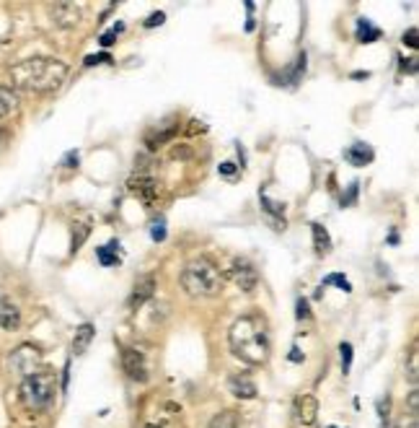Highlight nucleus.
<instances>
[{"label": "nucleus", "instance_id": "obj_1", "mask_svg": "<svg viewBox=\"0 0 419 428\" xmlns=\"http://www.w3.org/2000/svg\"><path fill=\"white\" fill-rule=\"evenodd\" d=\"M68 78V65L55 58H29L11 68V81L21 91L52 94Z\"/></svg>", "mask_w": 419, "mask_h": 428}, {"label": "nucleus", "instance_id": "obj_2", "mask_svg": "<svg viewBox=\"0 0 419 428\" xmlns=\"http://www.w3.org/2000/svg\"><path fill=\"white\" fill-rule=\"evenodd\" d=\"M231 350L236 353V358H241L244 364L249 366H264L269 361V333H267V324L262 317H241V320L233 322L231 327Z\"/></svg>", "mask_w": 419, "mask_h": 428}, {"label": "nucleus", "instance_id": "obj_3", "mask_svg": "<svg viewBox=\"0 0 419 428\" xmlns=\"http://www.w3.org/2000/svg\"><path fill=\"white\" fill-rule=\"evenodd\" d=\"M181 285L189 296L210 298L218 296L223 291V273L220 268L207 257H197L184 268L181 273Z\"/></svg>", "mask_w": 419, "mask_h": 428}, {"label": "nucleus", "instance_id": "obj_4", "mask_svg": "<svg viewBox=\"0 0 419 428\" xmlns=\"http://www.w3.org/2000/svg\"><path fill=\"white\" fill-rule=\"evenodd\" d=\"M55 392H58V381H55V374H49V371H36L31 377H23L21 387H18L23 407L31 413H45L47 407L55 403Z\"/></svg>", "mask_w": 419, "mask_h": 428}, {"label": "nucleus", "instance_id": "obj_5", "mask_svg": "<svg viewBox=\"0 0 419 428\" xmlns=\"http://www.w3.org/2000/svg\"><path fill=\"white\" fill-rule=\"evenodd\" d=\"M39 364H42V353L36 345H18L16 350L8 358V366H11L16 374L21 377H31L39 371Z\"/></svg>", "mask_w": 419, "mask_h": 428}, {"label": "nucleus", "instance_id": "obj_6", "mask_svg": "<svg viewBox=\"0 0 419 428\" xmlns=\"http://www.w3.org/2000/svg\"><path fill=\"white\" fill-rule=\"evenodd\" d=\"M228 278H231L233 283L238 285L244 294H251L256 285H259V273H256V268L249 260L233 262L231 270H228Z\"/></svg>", "mask_w": 419, "mask_h": 428}, {"label": "nucleus", "instance_id": "obj_7", "mask_svg": "<svg viewBox=\"0 0 419 428\" xmlns=\"http://www.w3.org/2000/svg\"><path fill=\"white\" fill-rule=\"evenodd\" d=\"M122 369L127 371L129 379L140 381V384L148 381V364L138 348H122Z\"/></svg>", "mask_w": 419, "mask_h": 428}, {"label": "nucleus", "instance_id": "obj_8", "mask_svg": "<svg viewBox=\"0 0 419 428\" xmlns=\"http://www.w3.org/2000/svg\"><path fill=\"white\" fill-rule=\"evenodd\" d=\"M316 418H318V400H316L314 394L295 397V403H292V420L298 426H314Z\"/></svg>", "mask_w": 419, "mask_h": 428}, {"label": "nucleus", "instance_id": "obj_9", "mask_svg": "<svg viewBox=\"0 0 419 428\" xmlns=\"http://www.w3.org/2000/svg\"><path fill=\"white\" fill-rule=\"evenodd\" d=\"M129 192L138 198V200H142L145 205H153L155 202V198H158V182L151 177V174H135V177L127 182Z\"/></svg>", "mask_w": 419, "mask_h": 428}, {"label": "nucleus", "instance_id": "obj_10", "mask_svg": "<svg viewBox=\"0 0 419 428\" xmlns=\"http://www.w3.org/2000/svg\"><path fill=\"white\" fill-rule=\"evenodd\" d=\"M21 324V309L3 288H0V327L3 330H18Z\"/></svg>", "mask_w": 419, "mask_h": 428}, {"label": "nucleus", "instance_id": "obj_11", "mask_svg": "<svg viewBox=\"0 0 419 428\" xmlns=\"http://www.w3.org/2000/svg\"><path fill=\"white\" fill-rule=\"evenodd\" d=\"M49 13H52V21L62 29H73L81 21V5H75V3H55V5H49Z\"/></svg>", "mask_w": 419, "mask_h": 428}, {"label": "nucleus", "instance_id": "obj_12", "mask_svg": "<svg viewBox=\"0 0 419 428\" xmlns=\"http://www.w3.org/2000/svg\"><path fill=\"white\" fill-rule=\"evenodd\" d=\"M155 294V275H140L132 288V296H129V309H140L148 298H153Z\"/></svg>", "mask_w": 419, "mask_h": 428}, {"label": "nucleus", "instance_id": "obj_13", "mask_svg": "<svg viewBox=\"0 0 419 428\" xmlns=\"http://www.w3.org/2000/svg\"><path fill=\"white\" fill-rule=\"evenodd\" d=\"M228 392L233 397H238V400H254L259 390H256V381L246 371H241V374H233L228 379Z\"/></svg>", "mask_w": 419, "mask_h": 428}, {"label": "nucleus", "instance_id": "obj_14", "mask_svg": "<svg viewBox=\"0 0 419 428\" xmlns=\"http://www.w3.org/2000/svg\"><path fill=\"white\" fill-rule=\"evenodd\" d=\"M344 158H347L352 167H368L375 154H372V148L368 143H352L347 151H344Z\"/></svg>", "mask_w": 419, "mask_h": 428}, {"label": "nucleus", "instance_id": "obj_15", "mask_svg": "<svg viewBox=\"0 0 419 428\" xmlns=\"http://www.w3.org/2000/svg\"><path fill=\"white\" fill-rule=\"evenodd\" d=\"M18 107H21L18 94H16L13 88H8V86H0V122L13 117V115L18 112Z\"/></svg>", "mask_w": 419, "mask_h": 428}, {"label": "nucleus", "instance_id": "obj_16", "mask_svg": "<svg viewBox=\"0 0 419 428\" xmlns=\"http://www.w3.org/2000/svg\"><path fill=\"white\" fill-rule=\"evenodd\" d=\"M93 337H96V327L93 324H81L78 330H75V335H73V353L75 356H83L86 350H88V345L93 343Z\"/></svg>", "mask_w": 419, "mask_h": 428}, {"label": "nucleus", "instance_id": "obj_17", "mask_svg": "<svg viewBox=\"0 0 419 428\" xmlns=\"http://www.w3.org/2000/svg\"><path fill=\"white\" fill-rule=\"evenodd\" d=\"M207 428H244V420H241V413L236 410H223L210 420Z\"/></svg>", "mask_w": 419, "mask_h": 428}, {"label": "nucleus", "instance_id": "obj_18", "mask_svg": "<svg viewBox=\"0 0 419 428\" xmlns=\"http://www.w3.org/2000/svg\"><path fill=\"white\" fill-rule=\"evenodd\" d=\"M355 34H357V42H362V45H370V42H375V39L381 36V29H378V26H372L368 19H357V24H355Z\"/></svg>", "mask_w": 419, "mask_h": 428}, {"label": "nucleus", "instance_id": "obj_19", "mask_svg": "<svg viewBox=\"0 0 419 428\" xmlns=\"http://www.w3.org/2000/svg\"><path fill=\"white\" fill-rule=\"evenodd\" d=\"M314 247L318 254H329L331 250V237L321 224H314Z\"/></svg>", "mask_w": 419, "mask_h": 428}, {"label": "nucleus", "instance_id": "obj_20", "mask_svg": "<svg viewBox=\"0 0 419 428\" xmlns=\"http://www.w3.org/2000/svg\"><path fill=\"white\" fill-rule=\"evenodd\" d=\"M176 135V128H168V130H151L145 135V143H148V148L155 151V148H161L163 143H168L171 138Z\"/></svg>", "mask_w": 419, "mask_h": 428}, {"label": "nucleus", "instance_id": "obj_21", "mask_svg": "<svg viewBox=\"0 0 419 428\" xmlns=\"http://www.w3.org/2000/svg\"><path fill=\"white\" fill-rule=\"evenodd\" d=\"M407 379L411 381V387L417 390V381H419V350H417V345H411V350H409Z\"/></svg>", "mask_w": 419, "mask_h": 428}, {"label": "nucleus", "instance_id": "obj_22", "mask_svg": "<svg viewBox=\"0 0 419 428\" xmlns=\"http://www.w3.org/2000/svg\"><path fill=\"white\" fill-rule=\"evenodd\" d=\"M116 241H109L106 247H99V252H96V257H99V262L101 265H106V268H112V265H116Z\"/></svg>", "mask_w": 419, "mask_h": 428}, {"label": "nucleus", "instance_id": "obj_23", "mask_svg": "<svg viewBox=\"0 0 419 428\" xmlns=\"http://www.w3.org/2000/svg\"><path fill=\"white\" fill-rule=\"evenodd\" d=\"M88 231H91V228L86 226V224H78V226H75V231H73V247H70V252H78V250H81L83 241L88 239Z\"/></svg>", "mask_w": 419, "mask_h": 428}, {"label": "nucleus", "instance_id": "obj_24", "mask_svg": "<svg viewBox=\"0 0 419 428\" xmlns=\"http://www.w3.org/2000/svg\"><path fill=\"white\" fill-rule=\"evenodd\" d=\"M324 285H339L344 294H349V291H352V283H349L344 275H337V273L329 275V278H324Z\"/></svg>", "mask_w": 419, "mask_h": 428}, {"label": "nucleus", "instance_id": "obj_25", "mask_svg": "<svg viewBox=\"0 0 419 428\" xmlns=\"http://www.w3.org/2000/svg\"><path fill=\"white\" fill-rule=\"evenodd\" d=\"M339 353H342V371L347 374V371L352 369V345L342 343L339 345Z\"/></svg>", "mask_w": 419, "mask_h": 428}, {"label": "nucleus", "instance_id": "obj_26", "mask_svg": "<svg viewBox=\"0 0 419 428\" xmlns=\"http://www.w3.org/2000/svg\"><path fill=\"white\" fill-rule=\"evenodd\" d=\"M151 237H153V241H163V239H166V221H163V218H158V221L151 224Z\"/></svg>", "mask_w": 419, "mask_h": 428}, {"label": "nucleus", "instance_id": "obj_27", "mask_svg": "<svg viewBox=\"0 0 419 428\" xmlns=\"http://www.w3.org/2000/svg\"><path fill=\"white\" fill-rule=\"evenodd\" d=\"M262 205H264V211H267V213H277V215H282V213H285V205H279V202L267 200L264 195H262Z\"/></svg>", "mask_w": 419, "mask_h": 428}, {"label": "nucleus", "instance_id": "obj_28", "mask_svg": "<svg viewBox=\"0 0 419 428\" xmlns=\"http://www.w3.org/2000/svg\"><path fill=\"white\" fill-rule=\"evenodd\" d=\"M419 32H417V26H411V29H409V32H404V45H409V47H414L417 49L419 47Z\"/></svg>", "mask_w": 419, "mask_h": 428}, {"label": "nucleus", "instance_id": "obj_29", "mask_svg": "<svg viewBox=\"0 0 419 428\" xmlns=\"http://www.w3.org/2000/svg\"><path fill=\"white\" fill-rule=\"evenodd\" d=\"M122 29H125V26H122V24H116L114 29H112V32H106V34L101 36V45H104V47H109V45H114V42H116V34H119Z\"/></svg>", "mask_w": 419, "mask_h": 428}, {"label": "nucleus", "instance_id": "obj_30", "mask_svg": "<svg viewBox=\"0 0 419 428\" xmlns=\"http://www.w3.org/2000/svg\"><path fill=\"white\" fill-rule=\"evenodd\" d=\"M314 314H311V307H308V301L305 298H298V320H311Z\"/></svg>", "mask_w": 419, "mask_h": 428}, {"label": "nucleus", "instance_id": "obj_31", "mask_svg": "<svg viewBox=\"0 0 419 428\" xmlns=\"http://www.w3.org/2000/svg\"><path fill=\"white\" fill-rule=\"evenodd\" d=\"M163 21H166V13H151L148 19H145V29H153V26H161Z\"/></svg>", "mask_w": 419, "mask_h": 428}, {"label": "nucleus", "instance_id": "obj_32", "mask_svg": "<svg viewBox=\"0 0 419 428\" xmlns=\"http://www.w3.org/2000/svg\"><path fill=\"white\" fill-rule=\"evenodd\" d=\"M101 62H112V55L101 52V55H88V58H86V65H88V68H91V65H101Z\"/></svg>", "mask_w": 419, "mask_h": 428}, {"label": "nucleus", "instance_id": "obj_33", "mask_svg": "<svg viewBox=\"0 0 419 428\" xmlns=\"http://www.w3.org/2000/svg\"><path fill=\"white\" fill-rule=\"evenodd\" d=\"M417 413H419V392L411 390V394H409V416H417Z\"/></svg>", "mask_w": 419, "mask_h": 428}, {"label": "nucleus", "instance_id": "obj_34", "mask_svg": "<svg viewBox=\"0 0 419 428\" xmlns=\"http://www.w3.org/2000/svg\"><path fill=\"white\" fill-rule=\"evenodd\" d=\"M218 171H220L223 177H233V174H236V164H231V161H228V164H220Z\"/></svg>", "mask_w": 419, "mask_h": 428}, {"label": "nucleus", "instance_id": "obj_35", "mask_svg": "<svg viewBox=\"0 0 419 428\" xmlns=\"http://www.w3.org/2000/svg\"><path fill=\"white\" fill-rule=\"evenodd\" d=\"M396 428H417V416H409V420H407V416L401 418V423Z\"/></svg>", "mask_w": 419, "mask_h": 428}, {"label": "nucleus", "instance_id": "obj_36", "mask_svg": "<svg viewBox=\"0 0 419 428\" xmlns=\"http://www.w3.org/2000/svg\"><path fill=\"white\" fill-rule=\"evenodd\" d=\"M388 397H385V403H381V420H383V428H388Z\"/></svg>", "mask_w": 419, "mask_h": 428}, {"label": "nucleus", "instance_id": "obj_37", "mask_svg": "<svg viewBox=\"0 0 419 428\" xmlns=\"http://www.w3.org/2000/svg\"><path fill=\"white\" fill-rule=\"evenodd\" d=\"M355 198H357V185H352V187H349L347 198H342V205H349V202L355 200Z\"/></svg>", "mask_w": 419, "mask_h": 428}, {"label": "nucleus", "instance_id": "obj_38", "mask_svg": "<svg viewBox=\"0 0 419 428\" xmlns=\"http://www.w3.org/2000/svg\"><path fill=\"white\" fill-rule=\"evenodd\" d=\"M65 167H70V169L78 167V154H68V158H65Z\"/></svg>", "mask_w": 419, "mask_h": 428}, {"label": "nucleus", "instance_id": "obj_39", "mask_svg": "<svg viewBox=\"0 0 419 428\" xmlns=\"http://www.w3.org/2000/svg\"><path fill=\"white\" fill-rule=\"evenodd\" d=\"M290 361H295V364H301V361H303V356H301V353H298V348H292Z\"/></svg>", "mask_w": 419, "mask_h": 428}, {"label": "nucleus", "instance_id": "obj_40", "mask_svg": "<svg viewBox=\"0 0 419 428\" xmlns=\"http://www.w3.org/2000/svg\"><path fill=\"white\" fill-rule=\"evenodd\" d=\"M5 143H8V135H5V132L0 130V151H3V148H5Z\"/></svg>", "mask_w": 419, "mask_h": 428}, {"label": "nucleus", "instance_id": "obj_41", "mask_svg": "<svg viewBox=\"0 0 419 428\" xmlns=\"http://www.w3.org/2000/svg\"><path fill=\"white\" fill-rule=\"evenodd\" d=\"M329 428H337V426H329Z\"/></svg>", "mask_w": 419, "mask_h": 428}]
</instances>
